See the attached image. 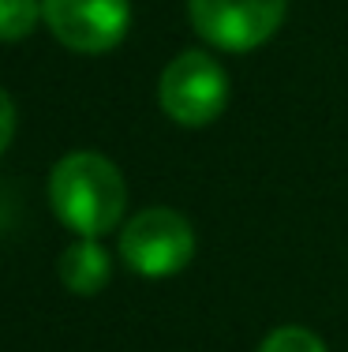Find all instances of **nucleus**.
<instances>
[{
	"label": "nucleus",
	"mask_w": 348,
	"mask_h": 352,
	"mask_svg": "<svg viewBox=\"0 0 348 352\" xmlns=\"http://www.w3.org/2000/svg\"><path fill=\"white\" fill-rule=\"evenodd\" d=\"M157 102L169 120L184 124V128H206L225 113L229 75L210 53L187 49L161 72Z\"/></svg>",
	"instance_id": "f03ea898"
},
{
	"label": "nucleus",
	"mask_w": 348,
	"mask_h": 352,
	"mask_svg": "<svg viewBox=\"0 0 348 352\" xmlns=\"http://www.w3.org/2000/svg\"><path fill=\"white\" fill-rule=\"evenodd\" d=\"M41 0H0V41H19L38 27Z\"/></svg>",
	"instance_id": "0eeeda50"
},
{
	"label": "nucleus",
	"mask_w": 348,
	"mask_h": 352,
	"mask_svg": "<svg viewBox=\"0 0 348 352\" xmlns=\"http://www.w3.org/2000/svg\"><path fill=\"white\" fill-rule=\"evenodd\" d=\"M288 0H187L195 30L225 53L259 49L281 30Z\"/></svg>",
	"instance_id": "20e7f679"
},
{
	"label": "nucleus",
	"mask_w": 348,
	"mask_h": 352,
	"mask_svg": "<svg viewBox=\"0 0 348 352\" xmlns=\"http://www.w3.org/2000/svg\"><path fill=\"white\" fill-rule=\"evenodd\" d=\"M49 203L56 217L79 236H102V232H113L124 217L128 188L109 157L94 150H76L60 157L49 173Z\"/></svg>",
	"instance_id": "f257e3e1"
},
{
	"label": "nucleus",
	"mask_w": 348,
	"mask_h": 352,
	"mask_svg": "<svg viewBox=\"0 0 348 352\" xmlns=\"http://www.w3.org/2000/svg\"><path fill=\"white\" fill-rule=\"evenodd\" d=\"M12 135H15V105H12V98L0 90V154L8 150Z\"/></svg>",
	"instance_id": "1a4fd4ad"
},
{
	"label": "nucleus",
	"mask_w": 348,
	"mask_h": 352,
	"mask_svg": "<svg viewBox=\"0 0 348 352\" xmlns=\"http://www.w3.org/2000/svg\"><path fill=\"white\" fill-rule=\"evenodd\" d=\"M259 352H326V345L308 326H277L273 333H266Z\"/></svg>",
	"instance_id": "6e6552de"
},
{
	"label": "nucleus",
	"mask_w": 348,
	"mask_h": 352,
	"mask_svg": "<svg viewBox=\"0 0 348 352\" xmlns=\"http://www.w3.org/2000/svg\"><path fill=\"white\" fill-rule=\"evenodd\" d=\"M41 19L60 45L97 56L124 41L131 8L128 0H41Z\"/></svg>",
	"instance_id": "39448f33"
},
{
	"label": "nucleus",
	"mask_w": 348,
	"mask_h": 352,
	"mask_svg": "<svg viewBox=\"0 0 348 352\" xmlns=\"http://www.w3.org/2000/svg\"><path fill=\"white\" fill-rule=\"evenodd\" d=\"M120 255L143 278H172L195 255V229L169 206L139 210L120 232Z\"/></svg>",
	"instance_id": "7ed1b4c3"
},
{
	"label": "nucleus",
	"mask_w": 348,
	"mask_h": 352,
	"mask_svg": "<svg viewBox=\"0 0 348 352\" xmlns=\"http://www.w3.org/2000/svg\"><path fill=\"white\" fill-rule=\"evenodd\" d=\"M60 281L68 285L76 296H94L109 285V255L94 236L76 240L60 255Z\"/></svg>",
	"instance_id": "423d86ee"
}]
</instances>
